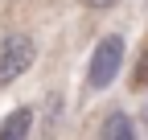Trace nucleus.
<instances>
[{
  "label": "nucleus",
  "mask_w": 148,
  "mask_h": 140,
  "mask_svg": "<svg viewBox=\"0 0 148 140\" xmlns=\"http://www.w3.org/2000/svg\"><path fill=\"white\" fill-rule=\"evenodd\" d=\"M119 66H123V37H119V33H107V37L95 45V54H90L86 86H90V91H103V86H111V78L119 74Z\"/></svg>",
  "instance_id": "f257e3e1"
},
{
  "label": "nucleus",
  "mask_w": 148,
  "mask_h": 140,
  "mask_svg": "<svg viewBox=\"0 0 148 140\" xmlns=\"http://www.w3.org/2000/svg\"><path fill=\"white\" fill-rule=\"evenodd\" d=\"M37 58V41L25 37V33H16V37H4L0 41V86H8L25 74Z\"/></svg>",
  "instance_id": "f03ea898"
},
{
  "label": "nucleus",
  "mask_w": 148,
  "mask_h": 140,
  "mask_svg": "<svg viewBox=\"0 0 148 140\" xmlns=\"http://www.w3.org/2000/svg\"><path fill=\"white\" fill-rule=\"evenodd\" d=\"M29 128H33V111L16 107L12 115H4V124H0V140H29Z\"/></svg>",
  "instance_id": "7ed1b4c3"
},
{
  "label": "nucleus",
  "mask_w": 148,
  "mask_h": 140,
  "mask_svg": "<svg viewBox=\"0 0 148 140\" xmlns=\"http://www.w3.org/2000/svg\"><path fill=\"white\" fill-rule=\"evenodd\" d=\"M103 140H136V132H132V119H127L123 111H115L103 124Z\"/></svg>",
  "instance_id": "20e7f679"
},
{
  "label": "nucleus",
  "mask_w": 148,
  "mask_h": 140,
  "mask_svg": "<svg viewBox=\"0 0 148 140\" xmlns=\"http://www.w3.org/2000/svg\"><path fill=\"white\" fill-rule=\"evenodd\" d=\"M132 86H148V45L140 49V58H136V78H132Z\"/></svg>",
  "instance_id": "39448f33"
},
{
  "label": "nucleus",
  "mask_w": 148,
  "mask_h": 140,
  "mask_svg": "<svg viewBox=\"0 0 148 140\" xmlns=\"http://www.w3.org/2000/svg\"><path fill=\"white\" fill-rule=\"evenodd\" d=\"M115 0H86V8H111Z\"/></svg>",
  "instance_id": "423d86ee"
},
{
  "label": "nucleus",
  "mask_w": 148,
  "mask_h": 140,
  "mask_svg": "<svg viewBox=\"0 0 148 140\" xmlns=\"http://www.w3.org/2000/svg\"><path fill=\"white\" fill-rule=\"evenodd\" d=\"M144 132H148V107H144Z\"/></svg>",
  "instance_id": "0eeeda50"
}]
</instances>
